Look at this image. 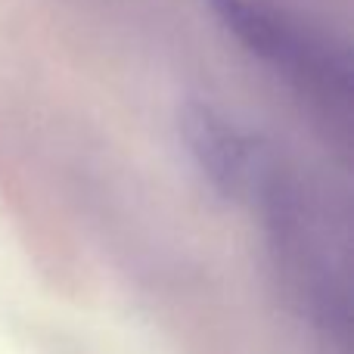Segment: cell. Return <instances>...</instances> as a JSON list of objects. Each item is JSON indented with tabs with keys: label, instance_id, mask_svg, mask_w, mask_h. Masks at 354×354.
<instances>
[{
	"label": "cell",
	"instance_id": "7a4b0ae2",
	"mask_svg": "<svg viewBox=\"0 0 354 354\" xmlns=\"http://www.w3.org/2000/svg\"><path fill=\"white\" fill-rule=\"evenodd\" d=\"M180 134L208 183L230 199L255 193L264 168L274 159L268 149L258 147L249 134H243L236 124L205 103L183 106Z\"/></svg>",
	"mask_w": 354,
	"mask_h": 354
},
{
	"label": "cell",
	"instance_id": "6da1fadb",
	"mask_svg": "<svg viewBox=\"0 0 354 354\" xmlns=\"http://www.w3.org/2000/svg\"><path fill=\"white\" fill-rule=\"evenodd\" d=\"M208 6L252 56L274 66L314 100L326 106H339L348 100V56L311 25L299 22L268 0H208Z\"/></svg>",
	"mask_w": 354,
	"mask_h": 354
}]
</instances>
